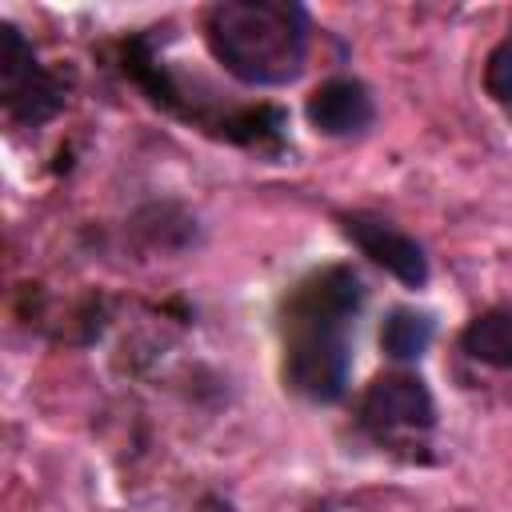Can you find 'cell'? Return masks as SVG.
Here are the masks:
<instances>
[{
    "instance_id": "277c9868",
    "label": "cell",
    "mask_w": 512,
    "mask_h": 512,
    "mask_svg": "<svg viewBox=\"0 0 512 512\" xmlns=\"http://www.w3.org/2000/svg\"><path fill=\"white\" fill-rule=\"evenodd\" d=\"M360 424L380 444H408L432 432L436 404H432L428 384L412 372H380L360 400Z\"/></svg>"
},
{
    "instance_id": "5b68a950",
    "label": "cell",
    "mask_w": 512,
    "mask_h": 512,
    "mask_svg": "<svg viewBox=\"0 0 512 512\" xmlns=\"http://www.w3.org/2000/svg\"><path fill=\"white\" fill-rule=\"evenodd\" d=\"M340 232L372 264H380L384 272H392L400 284L420 288L428 280V256H424V248L408 232H400L396 224H388L380 216H368V212H344L340 216Z\"/></svg>"
},
{
    "instance_id": "9c48e42d",
    "label": "cell",
    "mask_w": 512,
    "mask_h": 512,
    "mask_svg": "<svg viewBox=\"0 0 512 512\" xmlns=\"http://www.w3.org/2000/svg\"><path fill=\"white\" fill-rule=\"evenodd\" d=\"M484 84H488V92H492L500 104H512V40L496 44V52L488 56Z\"/></svg>"
},
{
    "instance_id": "7a4b0ae2",
    "label": "cell",
    "mask_w": 512,
    "mask_h": 512,
    "mask_svg": "<svg viewBox=\"0 0 512 512\" xmlns=\"http://www.w3.org/2000/svg\"><path fill=\"white\" fill-rule=\"evenodd\" d=\"M204 40L236 80L276 88L308 60V12L288 0H220L204 16Z\"/></svg>"
},
{
    "instance_id": "ba28073f",
    "label": "cell",
    "mask_w": 512,
    "mask_h": 512,
    "mask_svg": "<svg viewBox=\"0 0 512 512\" xmlns=\"http://www.w3.org/2000/svg\"><path fill=\"white\" fill-rule=\"evenodd\" d=\"M432 316L428 312H416V308H392L380 324V348L392 356V360H420L432 344Z\"/></svg>"
},
{
    "instance_id": "52a82bcc",
    "label": "cell",
    "mask_w": 512,
    "mask_h": 512,
    "mask_svg": "<svg viewBox=\"0 0 512 512\" xmlns=\"http://www.w3.org/2000/svg\"><path fill=\"white\" fill-rule=\"evenodd\" d=\"M460 348L488 368L512 372V308H488L472 316L460 332Z\"/></svg>"
},
{
    "instance_id": "30bf717a",
    "label": "cell",
    "mask_w": 512,
    "mask_h": 512,
    "mask_svg": "<svg viewBox=\"0 0 512 512\" xmlns=\"http://www.w3.org/2000/svg\"><path fill=\"white\" fill-rule=\"evenodd\" d=\"M196 512H232V508H228L224 500H204V504H200Z\"/></svg>"
},
{
    "instance_id": "8992f818",
    "label": "cell",
    "mask_w": 512,
    "mask_h": 512,
    "mask_svg": "<svg viewBox=\"0 0 512 512\" xmlns=\"http://www.w3.org/2000/svg\"><path fill=\"white\" fill-rule=\"evenodd\" d=\"M304 112H308V124L316 132H324V136H356L376 116L368 88L360 80H352V76H332V80L316 84L308 104H304Z\"/></svg>"
},
{
    "instance_id": "6da1fadb",
    "label": "cell",
    "mask_w": 512,
    "mask_h": 512,
    "mask_svg": "<svg viewBox=\"0 0 512 512\" xmlns=\"http://www.w3.org/2000/svg\"><path fill=\"white\" fill-rule=\"evenodd\" d=\"M360 308H364V284L348 264H324L284 296L280 376L296 396L312 404H336L344 396L352 372L348 324L356 320Z\"/></svg>"
},
{
    "instance_id": "3957f363",
    "label": "cell",
    "mask_w": 512,
    "mask_h": 512,
    "mask_svg": "<svg viewBox=\"0 0 512 512\" xmlns=\"http://www.w3.org/2000/svg\"><path fill=\"white\" fill-rule=\"evenodd\" d=\"M0 100L16 124H44L64 108V84L36 60L20 28L0 24Z\"/></svg>"
}]
</instances>
